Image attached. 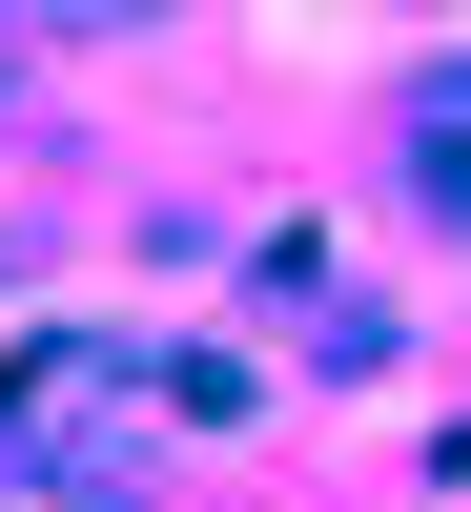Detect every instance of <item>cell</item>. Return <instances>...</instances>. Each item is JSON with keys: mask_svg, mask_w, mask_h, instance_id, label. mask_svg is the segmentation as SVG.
I'll return each instance as SVG.
<instances>
[{"mask_svg": "<svg viewBox=\"0 0 471 512\" xmlns=\"http://www.w3.org/2000/svg\"><path fill=\"white\" fill-rule=\"evenodd\" d=\"M0 103H21V21H0Z\"/></svg>", "mask_w": 471, "mask_h": 512, "instance_id": "cell-2", "label": "cell"}, {"mask_svg": "<svg viewBox=\"0 0 471 512\" xmlns=\"http://www.w3.org/2000/svg\"><path fill=\"white\" fill-rule=\"evenodd\" d=\"M41 21H164V0H41Z\"/></svg>", "mask_w": 471, "mask_h": 512, "instance_id": "cell-1", "label": "cell"}]
</instances>
